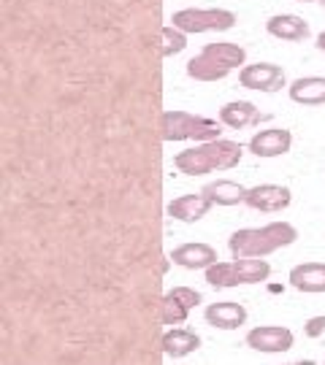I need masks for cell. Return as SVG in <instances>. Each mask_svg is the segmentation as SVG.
I'll use <instances>...</instances> for the list:
<instances>
[{"instance_id":"6da1fadb","label":"cell","mask_w":325,"mask_h":365,"mask_svg":"<svg viewBox=\"0 0 325 365\" xmlns=\"http://www.w3.org/2000/svg\"><path fill=\"white\" fill-rule=\"evenodd\" d=\"M299 238V230L290 222H271L263 227H244L228 238V249L239 257H269L276 249L290 247Z\"/></svg>"},{"instance_id":"7a4b0ae2","label":"cell","mask_w":325,"mask_h":365,"mask_svg":"<svg viewBox=\"0 0 325 365\" xmlns=\"http://www.w3.org/2000/svg\"><path fill=\"white\" fill-rule=\"evenodd\" d=\"M241 155H244L241 144L217 138V141H204L201 146L179 152L174 157V165L182 173H187V176H204V173H211V170L236 168L241 163Z\"/></svg>"},{"instance_id":"3957f363","label":"cell","mask_w":325,"mask_h":365,"mask_svg":"<svg viewBox=\"0 0 325 365\" xmlns=\"http://www.w3.org/2000/svg\"><path fill=\"white\" fill-rule=\"evenodd\" d=\"M217 119L187 114V111H163L160 135L163 141H217L220 138Z\"/></svg>"},{"instance_id":"277c9868","label":"cell","mask_w":325,"mask_h":365,"mask_svg":"<svg viewBox=\"0 0 325 365\" xmlns=\"http://www.w3.org/2000/svg\"><path fill=\"white\" fill-rule=\"evenodd\" d=\"M271 276V265L263 257H239L234 262H214L206 268V282L211 287L225 289L236 284H260Z\"/></svg>"},{"instance_id":"5b68a950","label":"cell","mask_w":325,"mask_h":365,"mask_svg":"<svg viewBox=\"0 0 325 365\" xmlns=\"http://www.w3.org/2000/svg\"><path fill=\"white\" fill-rule=\"evenodd\" d=\"M174 27L184 33H209V30H231L236 25V14L225 9H182L171 16Z\"/></svg>"},{"instance_id":"8992f818","label":"cell","mask_w":325,"mask_h":365,"mask_svg":"<svg viewBox=\"0 0 325 365\" xmlns=\"http://www.w3.org/2000/svg\"><path fill=\"white\" fill-rule=\"evenodd\" d=\"M201 292L193 287H174L160 300V322L163 325H182L195 306L201 303Z\"/></svg>"},{"instance_id":"52a82bcc","label":"cell","mask_w":325,"mask_h":365,"mask_svg":"<svg viewBox=\"0 0 325 365\" xmlns=\"http://www.w3.org/2000/svg\"><path fill=\"white\" fill-rule=\"evenodd\" d=\"M293 341H296L293 330H287L282 325H260L247 333V346L266 354L287 352V349H293Z\"/></svg>"},{"instance_id":"ba28073f","label":"cell","mask_w":325,"mask_h":365,"mask_svg":"<svg viewBox=\"0 0 325 365\" xmlns=\"http://www.w3.org/2000/svg\"><path fill=\"white\" fill-rule=\"evenodd\" d=\"M241 87L258 92H276L285 87V71L274 63H255V66H244L239 73Z\"/></svg>"},{"instance_id":"9c48e42d","label":"cell","mask_w":325,"mask_h":365,"mask_svg":"<svg viewBox=\"0 0 325 365\" xmlns=\"http://www.w3.org/2000/svg\"><path fill=\"white\" fill-rule=\"evenodd\" d=\"M247 203L249 209L263 211V214H276L290 206V190L279 187V184H258L247 190Z\"/></svg>"},{"instance_id":"30bf717a","label":"cell","mask_w":325,"mask_h":365,"mask_svg":"<svg viewBox=\"0 0 325 365\" xmlns=\"http://www.w3.org/2000/svg\"><path fill=\"white\" fill-rule=\"evenodd\" d=\"M293 144V135L285 128H269V130H260L252 135L249 141V152L255 157H279L290 152Z\"/></svg>"},{"instance_id":"8fae6325","label":"cell","mask_w":325,"mask_h":365,"mask_svg":"<svg viewBox=\"0 0 325 365\" xmlns=\"http://www.w3.org/2000/svg\"><path fill=\"white\" fill-rule=\"evenodd\" d=\"M171 260H174V265H182L190 271H198V268L206 271L209 265H214L220 257H217V249L209 247V244H182L171 252Z\"/></svg>"},{"instance_id":"7c38bea8","label":"cell","mask_w":325,"mask_h":365,"mask_svg":"<svg viewBox=\"0 0 325 365\" xmlns=\"http://www.w3.org/2000/svg\"><path fill=\"white\" fill-rule=\"evenodd\" d=\"M211 206H214V203H211L204 192H198V195L190 192V195H179L171 200L169 217H174V220H179V222H198L206 217Z\"/></svg>"},{"instance_id":"4fadbf2b","label":"cell","mask_w":325,"mask_h":365,"mask_svg":"<svg viewBox=\"0 0 325 365\" xmlns=\"http://www.w3.org/2000/svg\"><path fill=\"white\" fill-rule=\"evenodd\" d=\"M206 322L220 330H236L247 322V309L236 300H222V303H211L206 309Z\"/></svg>"},{"instance_id":"5bb4252c","label":"cell","mask_w":325,"mask_h":365,"mask_svg":"<svg viewBox=\"0 0 325 365\" xmlns=\"http://www.w3.org/2000/svg\"><path fill=\"white\" fill-rule=\"evenodd\" d=\"M266 30L279 41H306L309 38V25L296 14H276L266 22Z\"/></svg>"},{"instance_id":"9a60e30c","label":"cell","mask_w":325,"mask_h":365,"mask_svg":"<svg viewBox=\"0 0 325 365\" xmlns=\"http://www.w3.org/2000/svg\"><path fill=\"white\" fill-rule=\"evenodd\" d=\"M290 284L299 292H325V262H304L290 271Z\"/></svg>"},{"instance_id":"2e32d148","label":"cell","mask_w":325,"mask_h":365,"mask_svg":"<svg viewBox=\"0 0 325 365\" xmlns=\"http://www.w3.org/2000/svg\"><path fill=\"white\" fill-rule=\"evenodd\" d=\"M160 346H163V354H169V357H174V360H179V357L193 354L195 349L201 346V339H198V333L187 330V327H174V330H169V333H163Z\"/></svg>"},{"instance_id":"e0dca14e","label":"cell","mask_w":325,"mask_h":365,"mask_svg":"<svg viewBox=\"0 0 325 365\" xmlns=\"http://www.w3.org/2000/svg\"><path fill=\"white\" fill-rule=\"evenodd\" d=\"M290 101L301 106H323L325 103V78L304 76L290 84Z\"/></svg>"},{"instance_id":"ac0fdd59","label":"cell","mask_w":325,"mask_h":365,"mask_svg":"<svg viewBox=\"0 0 325 365\" xmlns=\"http://www.w3.org/2000/svg\"><path fill=\"white\" fill-rule=\"evenodd\" d=\"M220 122L231 130H241L247 125L260 122V111L249 101H234V103H225L220 108Z\"/></svg>"},{"instance_id":"d6986e66","label":"cell","mask_w":325,"mask_h":365,"mask_svg":"<svg viewBox=\"0 0 325 365\" xmlns=\"http://www.w3.org/2000/svg\"><path fill=\"white\" fill-rule=\"evenodd\" d=\"M201 192H204L211 203H217V206H239V203L247 200V190H244L241 184L228 182V179H217V182L206 184Z\"/></svg>"},{"instance_id":"ffe728a7","label":"cell","mask_w":325,"mask_h":365,"mask_svg":"<svg viewBox=\"0 0 325 365\" xmlns=\"http://www.w3.org/2000/svg\"><path fill=\"white\" fill-rule=\"evenodd\" d=\"M231 73V68L222 66L220 60H214L211 54L201 52L195 54L193 60L187 63V76L195 78V81H220Z\"/></svg>"},{"instance_id":"44dd1931","label":"cell","mask_w":325,"mask_h":365,"mask_svg":"<svg viewBox=\"0 0 325 365\" xmlns=\"http://www.w3.org/2000/svg\"><path fill=\"white\" fill-rule=\"evenodd\" d=\"M201 52L211 54L214 60H220L222 66H228L231 71L239 66H244V60H247V52L239 46V43H231V41H217V43H206Z\"/></svg>"},{"instance_id":"7402d4cb","label":"cell","mask_w":325,"mask_h":365,"mask_svg":"<svg viewBox=\"0 0 325 365\" xmlns=\"http://www.w3.org/2000/svg\"><path fill=\"white\" fill-rule=\"evenodd\" d=\"M160 38H163V57H174V54H179L187 49V33L179 30V27H163V33H160Z\"/></svg>"},{"instance_id":"603a6c76","label":"cell","mask_w":325,"mask_h":365,"mask_svg":"<svg viewBox=\"0 0 325 365\" xmlns=\"http://www.w3.org/2000/svg\"><path fill=\"white\" fill-rule=\"evenodd\" d=\"M304 333H306L309 339H320L325 333V317H312V319L306 322V327H304Z\"/></svg>"},{"instance_id":"cb8c5ba5","label":"cell","mask_w":325,"mask_h":365,"mask_svg":"<svg viewBox=\"0 0 325 365\" xmlns=\"http://www.w3.org/2000/svg\"><path fill=\"white\" fill-rule=\"evenodd\" d=\"M317 49H320V52H325V30L317 36Z\"/></svg>"},{"instance_id":"d4e9b609","label":"cell","mask_w":325,"mask_h":365,"mask_svg":"<svg viewBox=\"0 0 325 365\" xmlns=\"http://www.w3.org/2000/svg\"><path fill=\"white\" fill-rule=\"evenodd\" d=\"M299 3H317V0H299Z\"/></svg>"},{"instance_id":"484cf974","label":"cell","mask_w":325,"mask_h":365,"mask_svg":"<svg viewBox=\"0 0 325 365\" xmlns=\"http://www.w3.org/2000/svg\"><path fill=\"white\" fill-rule=\"evenodd\" d=\"M290 365H314V363H290Z\"/></svg>"},{"instance_id":"4316f807","label":"cell","mask_w":325,"mask_h":365,"mask_svg":"<svg viewBox=\"0 0 325 365\" xmlns=\"http://www.w3.org/2000/svg\"><path fill=\"white\" fill-rule=\"evenodd\" d=\"M317 3H320V6H325V0H317Z\"/></svg>"}]
</instances>
